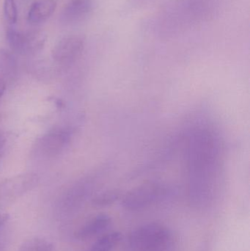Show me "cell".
Instances as JSON below:
<instances>
[{"mask_svg": "<svg viewBox=\"0 0 250 251\" xmlns=\"http://www.w3.org/2000/svg\"><path fill=\"white\" fill-rule=\"evenodd\" d=\"M128 246L129 251H172L173 235L164 226L151 223L132 231Z\"/></svg>", "mask_w": 250, "mask_h": 251, "instance_id": "6da1fadb", "label": "cell"}, {"mask_svg": "<svg viewBox=\"0 0 250 251\" xmlns=\"http://www.w3.org/2000/svg\"><path fill=\"white\" fill-rule=\"evenodd\" d=\"M6 38L12 50L20 54H29L41 50L46 39L41 31L23 32L14 27L7 28Z\"/></svg>", "mask_w": 250, "mask_h": 251, "instance_id": "7a4b0ae2", "label": "cell"}, {"mask_svg": "<svg viewBox=\"0 0 250 251\" xmlns=\"http://www.w3.org/2000/svg\"><path fill=\"white\" fill-rule=\"evenodd\" d=\"M85 38L82 35H68L60 39L53 49V58L59 63H69L79 57L84 50Z\"/></svg>", "mask_w": 250, "mask_h": 251, "instance_id": "3957f363", "label": "cell"}, {"mask_svg": "<svg viewBox=\"0 0 250 251\" xmlns=\"http://www.w3.org/2000/svg\"><path fill=\"white\" fill-rule=\"evenodd\" d=\"M92 8V0H70L62 10L60 22L66 25L82 22L89 16Z\"/></svg>", "mask_w": 250, "mask_h": 251, "instance_id": "277c9868", "label": "cell"}, {"mask_svg": "<svg viewBox=\"0 0 250 251\" xmlns=\"http://www.w3.org/2000/svg\"><path fill=\"white\" fill-rule=\"evenodd\" d=\"M161 191L157 187H144L129 193L123 201V206L131 210L142 209L161 197Z\"/></svg>", "mask_w": 250, "mask_h": 251, "instance_id": "5b68a950", "label": "cell"}, {"mask_svg": "<svg viewBox=\"0 0 250 251\" xmlns=\"http://www.w3.org/2000/svg\"><path fill=\"white\" fill-rule=\"evenodd\" d=\"M111 224V218L106 214H99L88 220L76 229L74 235L77 240H86L102 234Z\"/></svg>", "mask_w": 250, "mask_h": 251, "instance_id": "8992f818", "label": "cell"}, {"mask_svg": "<svg viewBox=\"0 0 250 251\" xmlns=\"http://www.w3.org/2000/svg\"><path fill=\"white\" fill-rule=\"evenodd\" d=\"M57 8L55 0H36L31 4L27 21L32 25H39L48 20Z\"/></svg>", "mask_w": 250, "mask_h": 251, "instance_id": "52a82bcc", "label": "cell"}, {"mask_svg": "<svg viewBox=\"0 0 250 251\" xmlns=\"http://www.w3.org/2000/svg\"><path fill=\"white\" fill-rule=\"evenodd\" d=\"M120 240V233H107L98 238L91 246L89 251H112L118 244Z\"/></svg>", "mask_w": 250, "mask_h": 251, "instance_id": "ba28073f", "label": "cell"}, {"mask_svg": "<svg viewBox=\"0 0 250 251\" xmlns=\"http://www.w3.org/2000/svg\"><path fill=\"white\" fill-rule=\"evenodd\" d=\"M19 251H54V245L42 237H31L21 244Z\"/></svg>", "mask_w": 250, "mask_h": 251, "instance_id": "9c48e42d", "label": "cell"}, {"mask_svg": "<svg viewBox=\"0 0 250 251\" xmlns=\"http://www.w3.org/2000/svg\"><path fill=\"white\" fill-rule=\"evenodd\" d=\"M16 68V60L9 51L0 50V70L4 74H10Z\"/></svg>", "mask_w": 250, "mask_h": 251, "instance_id": "30bf717a", "label": "cell"}, {"mask_svg": "<svg viewBox=\"0 0 250 251\" xmlns=\"http://www.w3.org/2000/svg\"><path fill=\"white\" fill-rule=\"evenodd\" d=\"M4 13L9 24L14 25L16 23L18 12L15 0H4Z\"/></svg>", "mask_w": 250, "mask_h": 251, "instance_id": "8fae6325", "label": "cell"}, {"mask_svg": "<svg viewBox=\"0 0 250 251\" xmlns=\"http://www.w3.org/2000/svg\"><path fill=\"white\" fill-rule=\"evenodd\" d=\"M4 91H5V83H4L3 79H1L0 77V97L3 95Z\"/></svg>", "mask_w": 250, "mask_h": 251, "instance_id": "7c38bea8", "label": "cell"}, {"mask_svg": "<svg viewBox=\"0 0 250 251\" xmlns=\"http://www.w3.org/2000/svg\"><path fill=\"white\" fill-rule=\"evenodd\" d=\"M3 145H4V140H3L2 137L0 135V153H1V150L2 149Z\"/></svg>", "mask_w": 250, "mask_h": 251, "instance_id": "4fadbf2b", "label": "cell"}, {"mask_svg": "<svg viewBox=\"0 0 250 251\" xmlns=\"http://www.w3.org/2000/svg\"></svg>", "mask_w": 250, "mask_h": 251, "instance_id": "5bb4252c", "label": "cell"}]
</instances>
